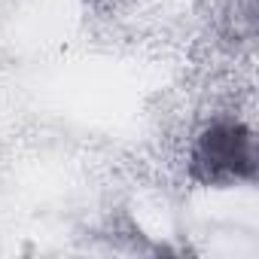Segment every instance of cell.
<instances>
[{
	"label": "cell",
	"mask_w": 259,
	"mask_h": 259,
	"mask_svg": "<svg viewBox=\"0 0 259 259\" xmlns=\"http://www.w3.org/2000/svg\"><path fill=\"white\" fill-rule=\"evenodd\" d=\"M256 168V138L244 122L235 119L204 125L189 150V177L201 186L229 189L238 183H253Z\"/></svg>",
	"instance_id": "cell-1"
}]
</instances>
